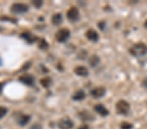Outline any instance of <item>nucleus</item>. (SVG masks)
Here are the masks:
<instances>
[{
	"label": "nucleus",
	"mask_w": 147,
	"mask_h": 129,
	"mask_svg": "<svg viewBox=\"0 0 147 129\" xmlns=\"http://www.w3.org/2000/svg\"><path fill=\"white\" fill-rule=\"evenodd\" d=\"M71 35L70 31L67 28H62L58 30L55 35L56 41L60 43H65L69 38Z\"/></svg>",
	"instance_id": "7ed1b4c3"
},
{
	"label": "nucleus",
	"mask_w": 147,
	"mask_h": 129,
	"mask_svg": "<svg viewBox=\"0 0 147 129\" xmlns=\"http://www.w3.org/2000/svg\"><path fill=\"white\" fill-rule=\"evenodd\" d=\"M120 128L122 129H132L133 125L127 122H124L120 125Z\"/></svg>",
	"instance_id": "4be33fe9"
},
{
	"label": "nucleus",
	"mask_w": 147,
	"mask_h": 129,
	"mask_svg": "<svg viewBox=\"0 0 147 129\" xmlns=\"http://www.w3.org/2000/svg\"><path fill=\"white\" fill-rule=\"evenodd\" d=\"M129 53L136 57H142L146 54L147 46L143 43L135 44L129 48Z\"/></svg>",
	"instance_id": "f257e3e1"
},
{
	"label": "nucleus",
	"mask_w": 147,
	"mask_h": 129,
	"mask_svg": "<svg viewBox=\"0 0 147 129\" xmlns=\"http://www.w3.org/2000/svg\"><path fill=\"white\" fill-rule=\"evenodd\" d=\"M3 84L0 82V94L1 93L2 90H3Z\"/></svg>",
	"instance_id": "c85d7f7f"
},
{
	"label": "nucleus",
	"mask_w": 147,
	"mask_h": 129,
	"mask_svg": "<svg viewBox=\"0 0 147 129\" xmlns=\"http://www.w3.org/2000/svg\"><path fill=\"white\" fill-rule=\"evenodd\" d=\"M79 117L83 121H92L95 119L93 114L87 110H84L79 113Z\"/></svg>",
	"instance_id": "9d476101"
},
{
	"label": "nucleus",
	"mask_w": 147,
	"mask_h": 129,
	"mask_svg": "<svg viewBox=\"0 0 147 129\" xmlns=\"http://www.w3.org/2000/svg\"><path fill=\"white\" fill-rule=\"evenodd\" d=\"M94 110L97 113L100 115L102 117H105L109 114V110L104 106L103 104H98L94 106Z\"/></svg>",
	"instance_id": "f8f14e48"
},
{
	"label": "nucleus",
	"mask_w": 147,
	"mask_h": 129,
	"mask_svg": "<svg viewBox=\"0 0 147 129\" xmlns=\"http://www.w3.org/2000/svg\"><path fill=\"white\" fill-rule=\"evenodd\" d=\"M106 93V90L104 87H97V88L93 89L91 91V95L95 98H99L105 95Z\"/></svg>",
	"instance_id": "6e6552de"
},
{
	"label": "nucleus",
	"mask_w": 147,
	"mask_h": 129,
	"mask_svg": "<svg viewBox=\"0 0 147 129\" xmlns=\"http://www.w3.org/2000/svg\"><path fill=\"white\" fill-rule=\"evenodd\" d=\"M19 81L28 86H33L35 84L34 77L30 74H24L19 77Z\"/></svg>",
	"instance_id": "0eeeda50"
},
{
	"label": "nucleus",
	"mask_w": 147,
	"mask_h": 129,
	"mask_svg": "<svg viewBox=\"0 0 147 129\" xmlns=\"http://www.w3.org/2000/svg\"><path fill=\"white\" fill-rule=\"evenodd\" d=\"M144 26H145L146 28H147V20L145 21V22H144Z\"/></svg>",
	"instance_id": "c756f323"
},
{
	"label": "nucleus",
	"mask_w": 147,
	"mask_h": 129,
	"mask_svg": "<svg viewBox=\"0 0 147 129\" xmlns=\"http://www.w3.org/2000/svg\"><path fill=\"white\" fill-rule=\"evenodd\" d=\"M30 119H31V117L30 116H29V115H26V114L21 115L18 119V125L21 126H24L25 125H26L28 123H29L30 121Z\"/></svg>",
	"instance_id": "2eb2a0df"
},
{
	"label": "nucleus",
	"mask_w": 147,
	"mask_h": 129,
	"mask_svg": "<svg viewBox=\"0 0 147 129\" xmlns=\"http://www.w3.org/2000/svg\"><path fill=\"white\" fill-rule=\"evenodd\" d=\"M142 86H143L144 88H147V77L145 78H144L143 82H142Z\"/></svg>",
	"instance_id": "bb28decb"
},
{
	"label": "nucleus",
	"mask_w": 147,
	"mask_h": 129,
	"mask_svg": "<svg viewBox=\"0 0 147 129\" xmlns=\"http://www.w3.org/2000/svg\"><path fill=\"white\" fill-rule=\"evenodd\" d=\"M0 20H4V21H10L11 22H14L16 23V20L15 19H13V18H9L8 16H3V17L0 18Z\"/></svg>",
	"instance_id": "5701e85b"
},
{
	"label": "nucleus",
	"mask_w": 147,
	"mask_h": 129,
	"mask_svg": "<svg viewBox=\"0 0 147 129\" xmlns=\"http://www.w3.org/2000/svg\"><path fill=\"white\" fill-rule=\"evenodd\" d=\"M98 27L101 30H103L105 27V23L104 22H100L98 23Z\"/></svg>",
	"instance_id": "a878e982"
},
{
	"label": "nucleus",
	"mask_w": 147,
	"mask_h": 129,
	"mask_svg": "<svg viewBox=\"0 0 147 129\" xmlns=\"http://www.w3.org/2000/svg\"><path fill=\"white\" fill-rule=\"evenodd\" d=\"M99 61H100V59L98 56L97 55H93L89 59V65L92 67H96L99 64Z\"/></svg>",
	"instance_id": "f3484780"
},
{
	"label": "nucleus",
	"mask_w": 147,
	"mask_h": 129,
	"mask_svg": "<svg viewBox=\"0 0 147 129\" xmlns=\"http://www.w3.org/2000/svg\"><path fill=\"white\" fill-rule=\"evenodd\" d=\"M38 46L41 50H46L48 48L49 44L45 39H40L39 41V43H38Z\"/></svg>",
	"instance_id": "6ab92c4d"
},
{
	"label": "nucleus",
	"mask_w": 147,
	"mask_h": 129,
	"mask_svg": "<svg viewBox=\"0 0 147 129\" xmlns=\"http://www.w3.org/2000/svg\"><path fill=\"white\" fill-rule=\"evenodd\" d=\"M130 109L129 104L124 100H120L116 104V110L118 114L127 115Z\"/></svg>",
	"instance_id": "20e7f679"
},
{
	"label": "nucleus",
	"mask_w": 147,
	"mask_h": 129,
	"mask_svg": "<svg viewBox=\"0 0 147 129\" xmlns=\"http://www.w3.org/2000/svg\"><path fill=\"white\" fill-rule=\"evenodd\" d=\"M8 109L6 107L4 106H0V119L3 118L7 114Z\"/></svg>",
	"instance_id": "412c9836"
},
{
	"label": "nucleus",
	"mask_w": 147,
	"mask_h": 129,
	"mask_svg": "<svg viewBox=\"0 0 147 129\" xmlns=\"http://www.w3.org/2000/svg\"><path fill=\"white\" fill-rule=\"evenodd\" d=\"M30 129H42V126L41 125H39V124L35 123L31 126Z\"/></svg>",
	"instance_id": "393cba45"
},
{
	"label": "nucleus",
	"mask_w": 147,
	"mask_h": 129,
	"mask_svg": "<svg viewBox=\"0 0 147 129\" xmlns=\"http://www.w3.org/2000/svg\"><path fill=\"white\" fill-rule=\"evenodd\" d=\"M58 126L60 129H71L74 126V123L69 117H64L60 119Z\"/></svg>",
	"instance_id": "39448f33"
},
{
	"label": "nucleus",
	"mask_w": 147,
	"mask_h": 129,
	"mask_svg": "<svg viewBox=\"0 0 147 129\" xmlns=\"http://www.w3.org/2000/svg\"><path fill=\"white\" fill-rule=\"evenodd\" d=\"M86 55H87V53L86 52V51L82 50L81 52L79 53V59H85V57H86Z\"/></svg>",
	"instance_id": "b1692460"
},
{
	"label": "nucleus",
	"mask_w": 147,
	"mask_h": 129,
	"mask_svg": "<svg viewBox=\"0 0 147 129\" xmlns=\"http://www.w3.org/2000/svg\"><path fill=\"white\" fill-rule=\"evenodd\" d=\"M78 129H90V128L87 125H82L81 126H80Z\"/></svg>",
	"instance_id": "cd10ccee"
},
{
	"label": "nucleus",
	"mask_w": 147,
	"mask_h": 129,
	"mask_svg": "<svg viewBox=\"0 0 147 129\" xmlns=\"http://www.w3.org/2000/svg\"><path fill=\"white\" fill-rule=\"evenodd\" d=\"M86 98V93L83 90H79L73 94L72 96V98L73 100L75 101H81Z\"/></svg>",
	"instance_id": "4468645a"
},
{
	"label": "nucleus",
	"mask_w": 147,
	"mask_h": 129,
	"mask_svg": "<svg viewBox=\"0 0 147 129\" xmlns=\"http://www.w3.org/2000/svg\"><path fill=\"white\" fill-rule=\"evenodd\" d=\"M86 37L89 41L96 43L99 40V35L96 31L93 29L88 30L86 33Z\"/></svg>",
	"instance_id": "9b49d317"
},
{
	"label": "nucleus",
	"mask_w": 147,
	"mask_h": 129,
	"mask_svg": "<svg viewBox=\"0 0 147 129\" xmlns=\"http://www.w3.org/2000/svg\"><path fill=\"white\" fill-rule=\"evenodd\" d=\"M63 17L60 13H56L51 18L52 23L54 25H59L62 23Z\"/></svg>",
	"instance_id": "dca6fc26"
},
{
	"label": "nucleus",
	"mask_w": 147,
	"mask_h": 129,
	"mask_svg": "<svg viewBox=\"0 0 147 129\" xmlns=\"http://www.w3.org/2000/svg\"><path fill=\"white\" fill-rule=\"evenodd\" d=\"M79 12L75 7L70 8L67 12V18L71 22H75L79 19Z\"/></svg>",
	"instance_id": "423d86ee"
},
{
	"label": "nucleus",
	"mask_w": 147,
	"mask_h": 129,
	"mask_svg": "<svg viewBox=\"0 0 147 129\" xmlns=\"http://www.w3.org/2000/svg\"><path fill=\"white\" fill-rule=\"evenodd\" d=\"M74 72L77 76L82 77H86L88 76L89 74L88 70L86 67L84 66H78L77 67H75Z\"/></svg>",
	"instance_id": "ddd939ff"
},
{
	"label": "nucleus",
	"mask_w": 147,
	"mask_h": 129,
	"mask_svg": "<svg viewBox=\"0 0 147 129\" xmlns=\"http://www.w3.org/2000/svg\"><path fill=\"white\" fill-rule=\"evenodd\" d=\"M32 3L35 8L40 9L43 4V1L41 0H34V1H32Z\"/></svg>",
	"instance_id": "aec40b11"
},
{
	"label": "nucleus",
	"mask_w": 147,
	"mask_h": 129,
	"mask_svg": "<svg viewBox=\"0 0 147 129\" xmlns=\"http://www.w3.org/2000/svg\"><path fill=\"white\" fill-rule=\"evenodd\" d=\"M40 83H41L42 86H43L44 88H47L51 85L52 80L51 78H49V77H45V78H42L41 80H40Z\"/></svg>",
	"instance_id": "a211bd4d"
},
{
	"label": "nucleus",
	"mask_w": 147,
	"mask_h": 129,
	"mask_svg": "<svg viewBox=\"0 0 147 129\" xmlns=\"http://www.w3.org/2000/svg\"><path fill=\"white\" fill-rule=\"evenodd\" d=\"M29 6L25 3H16L12 5L11 7V12L13 14L20 15L27 13L29 11Z\"/></svg>",
	"instance_id": "f03ea898"
},
{
	"label": "nucleus",
	"mask_w": 147,
	"mask_h": 129,
	"mask_svg": "<svg viewBox=\"0 0 147 129\" xmlns=\"http://www.w3.org/2000/svg\"><path fill=\"white\" fill-rule=\"evenodd\" d=\"M21 38H22L24 41L29 44L34 43L38 40V37L34 34L31 33L30 32H24L21 34Z\"/></svg>",
	"instance_id": "1a4fd4ad"
}]
</instances>
